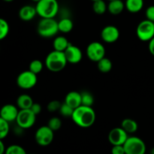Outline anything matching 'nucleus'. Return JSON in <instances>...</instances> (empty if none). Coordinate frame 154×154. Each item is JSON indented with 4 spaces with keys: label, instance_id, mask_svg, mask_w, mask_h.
I'll use <instances>...</instances> for the list:
<instances>
[{
    "label": "nucleus",
    "instance_id": "0eeeda50",
    "mask_svg": "<svg viewBox=\"0 0 154 154\" xmlns=\"http://www.w3.org/2000/svg\"><path fill=\"white\" fill-rule=\"evenodd\" d=\"M54 131L48 126H44L38 129L35 135V139L38 145L46 147L52 143L54 138Z\"/></svg>",
    "mask_w": 154,
    "mask_h": 154
},
{
    "label": "nucleus",
    "instance_id": "bb28decb",
    "mask_svg": "<svg viewBox=\"0 0 154 154\" xmlns=\"http://www.w3.org/2000/svg\"><path fill=\"white\" fill-rule=\"evenodd\" d=\"M44 67V65L42 62L39 60H34L30 63L29 66V70L31 71L32 72L38 75L42 71Z\"/></svg>",
    "mask_w": 154,
    "mask_h": 154
},
{
    "label": "nucleus",
    "instance_id": "4be33fe9",
    "mask_svg": "<svg viewBox=\"0 0 154 154\" xmlns=\"http://www.w3.org/2000/svg\"><path fill=\"white\" fill-rule=\"evenodd\" d=\"M74 26L73 22L69 17H63L58 22L59 31L63 33L70 32Z\"/></svg>",
    "mask_w": 154,
    "mask_h": 154
},
{
    "label": "nucleus",
    "instance_id": "7ed1b4c3",
    "mask_svg": "<svg viewBox=\"0 0 154 154\" xmlns=\"http://www.w3.org/2000/svg\"><path fill=\"white\" fill-rule=\"evenodd\" d=\"M37 14L42 18H54L58 14L57 0H40L35 6Z\"/></svg>",
    "mask_w": 154,
    "mask_h": 154
},
{
    "label": "nucleus",
    "instance_id": "f3484780",
    "mask_svg": "<svg viewBox=\"0 0 154 154\" xmlns=\"http://www.w3.org/2000/svg\"><path fill=\"white\" fill-rule=\"evenodd\" d=\"M33 103L32 97L27 94L20 95L17 99V106L20 110L30 109Z\"/></svg>",
    "mask_w": 154,
    "mask_h": 154
},
{
    "label": "nucleus",
    "instance_id": "a211bd4d",
    "mask_svg": "<svg viewBox=\"0 0 154 154\" xmlns=\"http://www.w3.org/2000/svg\"><path fill=\"white\" fill-rule=\"evenodd\" d=\"M70 43L69 42L68 39L65 36H57L55 38L54 42H53V46L54 49L57 51H61L65 52L68 47L69 46Z\"/></svg>",
    "mask_w": 154,
    "mask_h": 154
},
{
    "label": "nucleus",
    "instance_id": "72a5a7b5",
    "mask_svg": "<svg viewBox=\"0 0 154 154\" xmlns=\"http://www.w3.org/2000/svg\"><path fill=\"white\" fill-rule=\"evenodd\" d=\"M111 154H126L123 145H113Z\"/></svg>",
    "mask_w": 154,
    "mask_h": 154
},
{
    "label": "nucleus",
    "instance_id": "1a4fd4ad",
    "mask_svg": "<svg viewBox=\"0 0 154 154\" xmlns=\"http://www.w3.org/2000/svg\"><path fill=\"white\" fill-rule=\"evenodd\" d=\"M36 120V115L31 111V109H23L19 111L16 123L17 126L23 129L31 128L35 124Z\"/></svg>",
    "mask_w": 154,
    "mask_h": 154
},
{
    "label": "nucleus",
    "instance_id": "a19ab883",
    "mask_svg": "<svg viewBox=\"0 0 154 154\" xmlns=\"http://www.w3.org/2000/svg\"><path fill=\"white\" fill-rule=\"evenodd\" d=\"M91 1H93V2H95V1H97V0H91Z\"/></svg>",
    "mask_w": 154,
    "mask_h": 154
},
{
    "label": "nucleus",
    "instance_id": "20e7f679",
    "mask_svg": "<svg viewBox=\"0 0 154 154\" xmlns=\"http://www.w3.org/2000/svg\"><path fill=\"white\" fill-rule=\"evenodd\" d=\"M37 32L43 38H52L59 31L58 22L54 18H42L37 26Z\"/></svg>",
    "mask_w": 154,
    "mask_h": 154
},
{
    "label": "nucleus",
    "instance_id": "f704fd0d",
    "mask_svg": "<svg viewBox=\"0 0 154 154\" xmlns=\"http://www.w3.org/2000/svg\"><path fill=\"white\" fill-rule=\"evenodd\" d=\"M30 109H31V111L37 116L38 114H40L41 111H42V106H41L40 104L38 103H33V105H32Z\"/></svg>",
    "mask_w": 154,
    "mask_h": 154
},
{
    "label": "nucleus",
    "instance_id": "f8f14e48",
    "mask_svg": "<svg viewBox=\"0 0 154 154\" xmlns=\"http://www.w3.org/2000/svg\"><path fill=\"white\" fill-rule=\"evenodd\" d=\"M120 37V31L114 26H107L104 27L101 32V38L105 42L108 44L114 43Z\"/></svg>",
    "mask_w": 154,
    "mask_h": 154
},
{
    "label": "nucleus",
    "instance_id": "7c9ffc66",
    "mask_svg": "<svg viewBox=\"0 0 154 154\" xmlns=\"http://www.w3.org/2000/svg\"><path fill=\"white\" fill-rule=\"evenodd\" d=\"M48 126H49L54 132H55V131L59 130V129L61 128L62 121L59 117H52V118L50 119V120L48 121Z\"/></svg>",
    "mask_w": 154,
    "mask_h": 154
},
{
    "label": "nucleus",
    "instance_id": "6ab92c4d",
    "mask_svg": "<svg viewBox=\"0 0 154 154\" xmlns=\"http://www.w3.org/2000/svg\"><path fill=\"white\" fill-rule=\"evenodd\" d=\"M125 7V4L121 0H113L110 1L108 5V10L111 14L117 15L123 12Z\"/></svg>",
    "mask_w": 154,
    "mask_h": 154
},
{
    "label": "nucleus",
    "instance_id": "ea45409f",
    "mask_svg": "<svg viewBox=\"0 0 154 154\" xmlns=\"http://www.w3.org/2000/svg\"><path fill=\"white\" fill-rule=\"evenodd\" d=\"M32 1H33V2H38L40 1V0H32Z\"/></svg>",
    "mask_w": 154,
    "mask_h": 154
},
{
    "label": "nucleus",
    "instance_id": "2f4dec72",
    "mask_svg": "<svg viewBox=\"0 0 154 154\" xmlns=\"http://www.w3.org/2000/svg\"><path fill=\"white\" fill-rule=\"evenodd\" d=\"M61 105L62 103L60 101L53 100L48 104L47 109L50 112H56L57 111H60V108H61Z\"/></svg>",
    "mask_w": 154,
    "mask_h": 154
},
{
    "label": "nucleus",
    "instance_id": "4c0bfd02",
    "mask_svg": "<svg viewBox=\"0 0 154 154\" xmlns=\"http://www.w3.org/2000/svg\"><path fill=\"white\" fill-rule=\"evenodd\" d=\"M150 154H154V147L152 148V150H150Z\"/></svg>",
    "mask_w": 154,
    "mask_h": 154
},
{
    "label": "nucleus",
    "instance_id": "473e14b6",
    "mask_svg": "<svg viewBox=\"0 0 154 154\" xmlns=\"http://www.w3.org/2000/svg\"><path fill=\"white\" fill-rule=\"evenodd\" d=\"M147 19L154 23V5L149 6L145 12Z\"/></svg>",
    "mask_w": 154,
    "mask_h": 154
},
{
    "label": "nucleus",
    "instance_id": "412c9836",
    "mask_svg": "<svg viewBox=\"0 0 154 154\" xmlns=\"http://www.w3.org/2000/svg\"><path fill=\"white\" fill-rule=\"evenodd\" d=\"M121 127L127 132L128 134L135 133L137 130H138V123L136 121L130 118H126L122 121Z\"/></svg>",
    "mask_w": 154,
    "mask_h": 154
},
{
    "label": "nucleus",
    "instance_id": "c9c22d12",
    "mask_svg": "<svg viewBox=\"0 0 154 154\" xmlns=\"http://www.w3.org/2000/svg\"><path fill=\"white\" fill-rule=\"evenodd\" d=\"M149 51L152 55L154 56V37L149 42Z\"/></svg>",
    "mask_w": 154,
    "mask_h": 154
},
{
    "label": "nucleus",
    "instance_id": "6e6552de",
    "mask_svg": "<svg viewBox=\"0 0 154 154\" xmlns=\"http://www.w3.org/2000/svg\"><path fill=\"white\" fill-rule=\"evenodd\" d=\"M37 81V75L32 72L30 70L24 71L17 78V84L21 89L29 90L36 85Z\"/></svg>",
    "mask_w": 154,
    "mask_h": 154
},
{
    "label": "nucleus",
    "instance_id": "37998d69",
    "mask_svg": "<svg viewBox=\"0 0 154 154\" xmlns=\"http://www.w3.org/2000/svg\"><path fill=\"white\" fill-rule=\"evenodd\" d=\"M31 154H34V153H31Z\"/></svg>",
    "mask_w": 154,
    "mask_h": 154
},
{
    "label": "nucleus",
    "instance_id": "c85d7f7f",
    "mask_svg": "<svg viewBox=\"0 0 154 154\" xmlns=\"http://www.w3.org/2000/svg\"><path fill=\"white\" fill-rule=\"evenodd\" d=\"M9 32V25L4 19H0V40L7 37Z\"/></svg>",
    "mask_w": 154,
    "mask_h": 154
},
{
    "label": "nucleus",
    "instance_id": "9d476101",
    "mask_svg": "<svg viewBox=\"0 0 154 154\" xmlns=\"http://www.w3.org/2000/svg\"><path fill=\"white\" fill-rule=\"evenodd\" d=\"M105 48L102 43L98 42H91L87 48V56L93 62H99L105 57Z\"/></svg>",
    "mask_w": 154,
    "mask_h": 154
},
{
    "label": "nucleus",
    "instance_id": "79ce46f5",
    "mask_svg": "<svg viewBox=\"0 0 154 154\" xmlns=\"http://www.w3.org/2000/svg\"><path fill=\"white\" fill-rule=\"evenodd\" d=\"M109 1H113V0H109Z\"/></svg>",
    "mask_w": 154,
    "mask_h": 154
},
{
    "label": "nucleus",
    "instance_id": "a878e982",
    "mask_svg": "<svg viewBox=\"0 0 154 154\" xmlns=\"http://www.w3.org/2000/svg\"><path fill=\"white\" fill-rule=\"evenodd\" d=\"M81 93V101H82V105L85 106L92 107L94 102V98L93 95L88 91H84Z\"/></svg>",
    "mask_w": 154,
    "mask_h": 154
},
{
    "label": "nucleus",
    "instance_id": "9b49d317",
    "mask_svg": "<svg viewBox=\"0 0 154 154\" xmlns=\"http://www.w3.org/2000/svg\"><path fill=\"white\" fill-rule=\"evenodd\" d=\"M128 138V133L122 127L114 128L108 134V141L112 145H123Z\"/></svg>",
    "mask_w": 154,
    "mask_h": 154
},
{
    "label": "nucleus",
    "instance_id": "f257e3e1",
    "mask_svg": "<svg viewBox=\"0 0 154 154\" xmlns=\"http://www.w3.org/2000/svg\"><path fill=\"white\" fill-rule=\"evenodd\" d=\"M72 120L81 128H89L96 121V113L92 107L81 105L74 111Z\"/></svg>",
    "mask_w": 154,
    "mask_h": 154
},
{
    "label": "nucleus",
    "instance_id": "39448f33",
    "mask_svg": "<svg viewBox=\"0 0 154 154\" xmlns=\"http://www.w3.org/2000/svg\"><path fill=\"white\" fill-rule=\"evenodd\" d=\"M126 154H145L147 147L144 141L138 137H129L123 144Z\"/></svg>",
    "mask_w": 154,
    "mask_h": 154
},
{
    "label": "nucleus",
    "instance_id": "c756f323",
    "mask_svg": "<svg viewBox=\"0 0 154 154\" xmlns=\"http://www.w3.org/2000/svg\"><path fill=\"white\" fill-rule=\"evenodd\" d=\"M74 111L75 109L72 108V107L69 106V105L64 102L63 104H62L61 105V108L60 109V113L63 117H72V114H73Z\"/></svg>",
    "mask_w": 154,
    "mask_h": 154
},
{
    "label": "nucleus",
    "instance_id": "423d86ee",
    "mask_svg": "<svg viewBox=\"0 0 154 154\" xmlns=\"http://www.w3.org/2000/svg\"><path fill=\"white\" fill-rule=\"evenodd\" d=\"M136 35L142 42H150L154 37V23L147 19L140 22L137 26Z\"/></svg>",
    "mask_w": 154,
    "mask_h": 154
},
{
    "label": "nucleus",
    "instance_id": "393cba45",
    "mask_svg": "<svg viewBox=\"0 0 154 154\" xmlns=\"http://www.w3.org/2000/svg\"><path fill=\"white\" fill-rule=\"evenodd\" d=\"M9 130H10L9 122L0 117V139L3 140L6 138L9 133Z\"/></svg>",
    "mask_w": 154,
    "mask_h": 154
},
{
    "label": "nucleus",
    "instance_id": "4468645a",
    "mask_svg": "<svg viewBox=\"0 0 154 154\" xmlns=\"http://www.w3.org/2000/svg\"><path fill=\"white\" fill-rule=\"evenodd\" d=\"M17 108L18 107L11 105V104H7V105H4L0 111V117L9 123L16 121L20 111H18Z\"/></svg>",
    "mask_w": 154,
    "mask_h": 154
},
{
    "label": "nucleus",
    "instance_id": "5701e85b",
    "mask_svg": "<svg viewBox=\"0 0 154 154\" xmlns=\"http://www.w3.org/2000/svg\"><path fill=\"white\" fill-rule=\"evenodd\" d=\"M97 67L102 73H108L112 69V63L108 58L104 57L97 62Z\"/></svg>",
    "mask_w": 154,
    "mask_h": 154
},
{
    "label": "nucleus",
    "instance_id": "dca6fc26",
    "mask_svg": "<svg viewBox=\"0 0 154 154\" xmlns=\"http://www.w3.org/2000/svg\"><path fill=\"white\" fill-rule=\"evenodd\" d=\"M36 14H37V11L33 6L24 5L20 9L19 17L23 21L32 20Z\"/></svg>",
    "mask_w": 154,
    "mask_h": 154
},
{
    "label": "nucleus",
    "instance_id": "b1692460",
    "mask_svg": "<svg viewBox=\"0 0 154 154\" xmlns=\"http://www.w3.org/2000/svg\"><path fill=\"white\" fill-rule=\"evenodd\" d=\"M93 11L97 14H103L108 9V6L104 0H97L93 2Z\"/></svg>",
    "mask_w": 154,
    "mask_h": 154
},
{
    "label": "nucleus",
    "instance_id": "2eb2a0df",
    "mask_svg": "<svg viewBox=\"0 0 154 154\" xmlns=\"http://www.w3.org/2000/svg\"><path fill=\"white\" fill-rule=\"evenodd\" d=\"M65 102L74 109L82 105L81 93L76 91L69 92L65 98Z\"/></svg>",
    "mask_w": 154,
    "mask_h": 154
},
{
    "label": "nucleus",
    "instance_id": "cd10ccee",
    "mask_svg": "<svg viewBox=\"0 0 154 154\" xmlns=\"http://www.w3.org/2000/svg\"><path fill=\"white\" fill-rule=\"evenodd\" d=\"M5 154H27L25 149L17 144H13L6 148Z\"/></svg>",
    "mask_w": 154,
    "mask_h": 154
},
{
    "label": "nucleus",
    "instance_id": "f03ea898",
    "mask_svg": "<svg viewBox=\"0 0 154 154\" xmlns=\"http://www.w3.org/2000/svg\"><path fill=\"white\" fill-rule=\"evenodd\" d=\"M68 61L64 52L53 51L48 54L45 59L47 69L52 72H59L65 69Z\"/></svg>",
    "mask_w": 154,
    "mask_h": 154
},
{
    "label": "nucleus",
    "instance_id": "58836bf2",
    "mask_svg": "<svg viewBox=\"0 0 154 154\" xmlns=\"http://www.w3.org/2000/svg\"><path fill=\"white\" fill-rule=\"evenodd\" d=\"M5 2H12L14 1V0H4Z\"/></svg>",
    "mask_w": 154,
    "mask_h": 154
},
{
    "label": "nucleus",
    "instance_id": "e433bc0d",
    "mask_svg": "<svg viewBox=\"0 0 154 154\" xmlns=\"http://www.w3.org/2000/svg\"><path fill=\"white\" fill-rule=\"evenodd\" d=\"M6 149H5V145L3 144L2 140L0 141V154H5V153Z\"/></svg>",
    "mask_w": 154,
    "mask_h": 154
},
{
    "label": "nucleus",
    "instance_id": "aec40b11",
    "mask_svg": "<svg viewBox=\"0 0 154 154\" xmlns=\"http://www.w3.org/2000/svg\"><path fill=\"white\" fill-rule=\"evenodd\" d=\"M125 6L130 13H138L143 8L144 0H126Z\"/></svg>",
    "mask_w": 154,
    "mask_h": 154
},
{
    "label": "nucleus",
    "instance_id": "ddd939ff",
    "mask_svg": "<svg viewBox=\"0 0 154 154\" xmlns=\"http://www.w3.org/2000/svg\"><path fill=\"white\" fill-rule=\"evenodd\" d=\"M65 55L67 59L68 63L72 64H77L82 60V51L78 47L70 44L67 49L65 51Z\"/></svg>",
    "mask_w": 154,
    "mask_h": 154
}]
</instances>
